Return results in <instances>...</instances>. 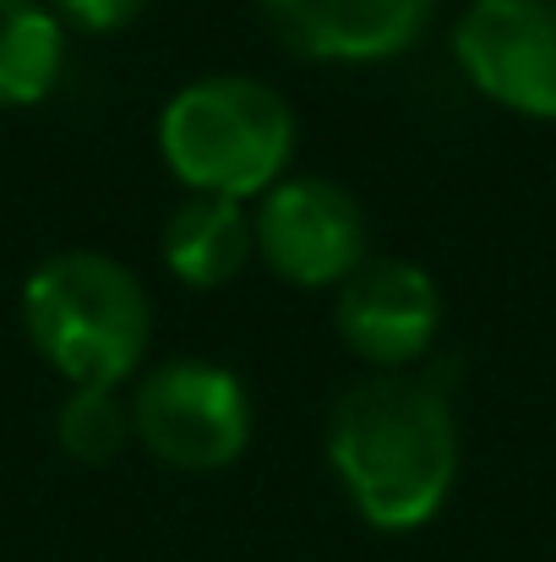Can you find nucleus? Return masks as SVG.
Segmentation results:
<instances>
[{
    "label": "nucleus",
    "instance_id": "obj_1",
    "mask_svg": "<svg viewBox=\"0 0 556 562\" xmlns=\"http://www.w3.org/2000/svg\"><path fill=\"white\" fill-rule=\"evenodd\" d=\"M328 464L382 536L431 525L458 481V420L436 372H376L328 415Z\"/></svg>",
    "mask_w": 556,
    "mask_h": 562
},
{
    "label": "nucleus",
    "instance_id": "obj_2",
    "mask_svg": "<svg viewBox=\"0 0 556 562\" xmlns=\"http://www.w3.org/2000/svg\"><path fill=\"white\" fill-rule=\"evenodd\" d=\"M22 328L71 387H121L143 367L154 306L132 268L104 251H60L22 284Z\"/></svg>",
    "mask_w": 556,
    "mask_h": 562
},
{
    "label": "nucleus",
    "instance_id": "obj_3",
    "mask_svg": "<svg viewBox=\"0 0 556 562\" xmlns=\"http://www.w3.org/2000/svg\"><path fill=\"white\" fill-rule=\"evenodd\" d=\"M159 154L185 191L251 202L290 176L295 110L257 77H196L159 115Z\"/></svg>",
    "mask_w": 556,
    "mask_h": 562
},
{
    "label": "nucleus",
    "instance_id": "obj_4",
    "mask_svg": "<svg viewBox=\"0 0 556 562\" xmlns=\"http://www.w3.org/2000/svg\"><path fill=\"white\" fill-rule=\"evenodd\" d=\"M137 442L185 475L229 470L251 442V398L246 382L213 361H164L143 376L132 398Z\"/></svg>",
    "mask_w": 556,
    "mask_h": 562
},
{
    "label": "nucleus",
    "instance_id": "obj_5",
    "mask_svg": "<svg viewBox=\"0 0 556 562\" xmlns=\"http://www.w3.org/2000/svg\"><path fill=\"white\" fill-rule=\"evenodd\" d=\"M257 257L300 290L344 284L366 262V213L322 176H284L257 202Z\"/></svg>",
    "mask_w": 556,
    "mask_h": 562
},
{
    "label": "nucleus",
    "instance_id": "obj_6",
    "mask_svg": "<svg viewBox=\"0 0 556 562\" xmlns=\"http://www.w3.org/2000/svg\"><path fill=\"white\" fill-rule=\"evenodd\" d=\"M453 55L491 104L556 121V0H469Z\"/></svg>",
    "mask_w": 556,
    "mask_h": 562
},
{
    "label": "nucleus",
    "instance_id": "obj_7",
    "mask_svg": "<svg viewBox=\"0 0 556 562\" xmlns=\"http://www.w3.org/2000/svg\"><path fill=\"white\" fill-rule=\"evenodd\" d=\"M339 339L376 372H409L442 328V290L404 257H366L333 301Z\"/></svg>",
    "mask_w": 556,
    "mask_h": 562
},
{
    "label": "nucleus",
    "instance_id": "obj_8",
    "mask_svg": "<svg viewBox=\"0 0 556 562\" xmlns=\"http://www.w3.org/2000/svg\"><path fill=\"white\" fill-rule=\"evenodd\" d=\"M436 0H262V16L284 44L311 60L371 66L420 44Z\"/></svg>",
    "mask_w": 556,
    "mask_h": 562
},
{
    "label": "nucleus",
    "instance_id": "obj_9",
    "mask_svg": "<svg viewBox=\"0 0 556 562\" xmlns=\"http://www.w3.org/2000/svg\"><path fill=\"white\" fill-rule=\"evenodd\" d=\"M257 251V224L235 196L191 191L164 224V268L191 290H218L246 273Z\"/></svg>",
    "mask_w": 556,
    "mask_h": 562
},
{
    "label": "nucleus",
    "instance_id": "obj_10",
    "mask_svg": "<svg viewBox=\"0 0 556 562\" xmlns=\"http://www.w3.org/2000/svg\"><path fill=\"white\" fill-rule=\"evenodd\" d=\"M66 27L44 0H0V110H27L55 93Z\"/></svg>",
    "mask_w": 556,
    "mask_h": 562
},
{
    "label": "nucleus",
    "instance_id": "obj_11",
    "mask_svg": "<svg viewBox=\"0 0 556 562\" xmlns=\"http://www.w3.org/2000/svg\"><path fill=\"white\" fill-rule=\"evenodd\" d=\"M137 437L132 404L115 387H71L55 409V442L77 464H110Z\"/></svg>",
    "mask_w": 556,
    "mask_h": 562
},
{
    "label": "nucleus",
    "instance_id": "obj_12",
    "mask_svg": "<svg viewBox=\"0 0 556 562\" xmlns=\"http://www.w3.org/2000/svg\"><path fill=\"white\" fill-rule=\"evenodd\" d=\"M49 5H55V16H66L88 33H121L126 22L143 16L148 0H49Z\"/></svg>",
    "mask_w": 556,
    "mask_h": 562
}]
</instances>
